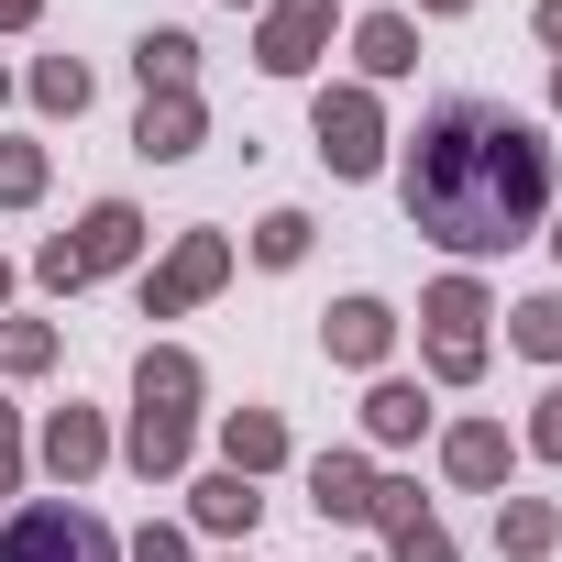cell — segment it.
<instances>
[{"instance_id":"6da1fadb","label":"cell","mask_w":562,"mask_h":562,"mask_svg":"<svg viewBox=\"0 0 562 562\" xmlns=\"http://www.w3.org/2000/svg\"><path fill=\"white\" fill-rule=\"evenodd\" d=\"M551 210V144L496 100H441L408 144V221L452 254H507Z\"/></svg>"},{"instance_id":"7a4b0ae2","label":"cell","mask_w":562,"mask_h":562,"mask_svg":"<svg viewBox=\"0 0 562 562\" xmlns=\"http://www.w3.org/2000/svg\"><path fill=\"white\" fill-rule=\"evenodd\" d=\"M0 562H111V529L89 507H23L0 529Z\"/></svg>"},{"instance_id":"3957f363","label":"cell","mask_w":562,"mask_h":562,"mask_svg":"<svg viewBox=\"0 0 562 562\" xmlns=\"http://www.w3.org/2000/svg\"><path fill=\"white\" fill-rule=\"evenodd\" d=\"M133 243H144V221H133L122 199H100V210L78 221V243H45V288H89V276H111Z\"/></svg>"},{"instance_id":"277c9868","label":"cell","mask_w":562,"mask_h":562,"mask_svg":"<svg viewBox=\"0 0 562 562\" xmlns=\"http://www.w3.org/2000/svg\"><path fill=\"white\" fill-rule=\"evenodd\" d=\"M474 321H485V288H474V276H441V288H430V331H441V375L452 386L485 364V331Z\"/></svg>"},{"instance_id":"5b68a950","label":"cell","mask_w":562,"mask_h":562,"mask_svg":"<svg viewBox=\"0 0 562 562\" xmlns=\"http://www.w3.org/2000/svg\"><path fill=\"white\" fill-rule=\"evenodd\" d=\"M321 155H331L342 177H375L386 133H375V100H364V89H331V100H321Z\"/></svg>"},{"instance_id":"8992f818","label":"cell","mask_w":562,"mask_h":562,"mask_svg":"<svg viewBox=\"0 0 562 562\" xmlns=\"http://www.w3.org/2000/svg\"><path fill=\"white\" fill-rule=\"evenodd\" d=\"M221 276H232V243H221V232H188V243H177V265L155 276V321H166V310H188V299H210Z\"/></svg>"},{"instance_id":"52a82bcc","label":"cell","mask_w":562,"mask_h":562,"mask_svg":"<svg viewBox=\"0 0 562 562\" xmlns=\"http://www.w3.org/2000/svg\"><path fill=\"white\" fill-rule=\"evenodd\" d=\"M321 23H331V0H288V12L265 23V67H276V78H299V67L321 56Z\"/></svg>"},{"instance_id":"ba28073f","label":"cell","mask_w":562,"mask_h":562,"mask_svg":"<svg viewBox=\"0 0 562 562\" xmlns=\"http://www.w3.org/2000/svg\"><path fill=\"white\" fill-rule=\"evenodd\" d=\"M221 452H232V474H276V463H288V430H276V408H232Z\"/></svg>"},{"instance_id":"9c48e42d","label":"cell","mask_w":562,"mask_h":562,"mask_svg":"<svg viewBox=\"0 0 562 562\" xmlns=\"http://www.w3.org/2000/svg\"><path fill=\"white\" fill-rule=\"evenodd\" d=\"M310 496H321V518H375V474L353 452H321L310 463Z\"/></svg>"},{"instance_id":"30bf717a","label":"cell","mask_w":562,"mask_h":562,"mask_svg":"<svg viewBox=\"0 0 562 562\" xmlns=\"http://www.w3.org/2000/svg\"><path fill=\"white\" fill-rule=\"evenodd\" d=\"M133 144H144V155H199V100H188V89H155Z\"/></svg>"},{"instance_id":"8fae6325","label":"cell","mask_w":562,"mask_h":562,"mask_svg":"<svg viewBox=\"0 0 562 562\" xmlns=\"http://www.w3.org/2000/svg\"><path fill=\"white\" fill-rule=\"evenodd\" d=\"M133 463H144V474H177V463H188V408H155V397H144V419H133Z\"/></svg>"},{"instance_id":"7c38bea8","label":"cell","mask_w":562,"mask_h":562,"mask_svg":"<svg viewBox=\"0 0 562 562\" xmlns=\"http://www.w3.org/2000/svg\"><path fill=\"white\" fill-rule=\"evenodd\" d=\"M100 452H111V441H100L89 408H56V419H45V463H56V474H100Z\"/></svg>"},{"instance_id":"4fadbf2b","label":"cell","mask_w":562,"mask_h":562,"mask_svg":"<svg viewBox=\"0 0 562 562\" xmlns=\"http://www.w3.org/2000/svg\"><path fill=\"white\" fill-rule=\"evenodd\" d=\"M353 56H364L375 78H408V67H419V23H397V12H375V23L353 34Z\"/></svg>"},{"instance_id":"5bb4252c","label":"cell","mask_w":562,"mask_h":562,"mask_svg":"<svg viewBox=\"0 0 562 562\" xmlns=\"http://www.w3.org/2000/svg\"><path fill=\"white\" fill-rule=\"evenodd\" d=\"M386 331H397V321H386L375 299H342V310H331V353H342V364H375Z\"/></svg>"},{"instance_id":"9a60e30c","label":"cell","mask_w":562,"mask_h":562,"mask_svg":"<svg viewBox=\"0 0 562 562\" xmlns=\"http://www.w3.org/2000/svg\"><path fill=\"white\" fill-rule=\"evenodd\" d=\"M452 474H463V485H496V474H507V430H496V419L452 430Z\"/></svg>"},{"instance_id":"2e32d148","label":"cell","mask_w":562,"mask_h":562,"mask_svg":"<svg viewBox=\"0 0 562 562\" xmlns=\"http://www.w3.org/2000/svg\"><path fill=\"white\" fill-rule=\"evenodd\" d=\"M188 56H199L188 34H144V45H133V67H144V100H155V89H188Z\"/></svg>"},{"instance_id":"e0dca14e","label":"cell","mask_w":562,"mask_h":562,"mask_svg":"<svg viewBox=\"0 0 562 562\" xmlns=\"http://www.w3.org/2000/svg\"><path fill=\"white\" fill-rule=\"evenodd\" d=\"M364 419H375V441H419L430 397H419V386H375V397H364Z\"/></svg>"},{"instance_id":"ac0fdd59","label":"cell","mask_w":562,"mask_h":562,"mask_svg":"<svg viewBox=\"0 0 562 562\" xmlns=\"http://www.w3.org/2000/svg\"><path fill=\"white\" fill-rule=\"evenodd\" d=\"M254 507H265L254 474H210V485H199V518H210V529H254Z\"/></svg>"},{"instance_id":"d6986e66","label":"cell","mask_w":562,"mask_h":562,"mask_svg":"<svg viewBox=\"0 0 562 562\" xmlns=\"http://www.w3.org/2000/svg\"><path fill=\"white\" fill-rule=\"evenodd\" d=\"M34 100H45V111H89V67H78V56H45V67H34Z\"/></svg>"},{"instance_id":"ffe728a7","label":"cell","mask_w":562,"mask_h":562,"mask_svg":"<svg viewBox=\"0 0 562 562\" xmlns=\"http://www.w3.org/2000/svg\"><path fill=\"white\" fill-rule=\"evenodd\" d=\"M507 342H518V353H562V299H529V310H507Z\"/></svg>"},{"instance_id":"44dd1931","label":"cell","mask_w":562,"mask_h":562,"mask_svg":"<svg viewBox=\"0 0 562 562\" xmlns=\"http://www.w3.org/2000/svg\"><path fill=\"white\" fill-rule=\"evenodd\" d=\"M496 540H507V551H551V507H540V496H518V507L496 518Z\"/></svg>"},{"instance_id":"7402d4cb","label":"cell","mask_w":562,"mask_h":562,"mask_svg":"<svg viewBox=\"0 0 562 562\" xmlns=\"http://www.w3.org/2000/svg\"><path fill=\"white\" fill-rule=\"evenodd\" d=\"M254 254H265V265H299V254H310V221H299V210H276V221L254 232Z\"/></svg>"},{"instance_id":"603a6c76","label":"cell","mask_w":562,"mask_h":562,"mask_svg":"<svg viewBox=\"0 0 562 562\" xmlns=\"http://www.w3.org/2000/svg\"><path fill=\"white\" fill-rule=\"evenodd\" d=\"M34 188H45V155H34V144H0V199H12V210H23Z\"/></svg>"},{"instance_id":"cb8c5ba5","label":"cell","mask_w":562,"mask_h":562,"mask_svg":"<svg viewBox=\"0 0 562 562\" xmlns=\"http://www.w3.org/2000/svg\"><path fill=\"white\" fill-rule=\"evenodd\" d=\"M0 364H23V375H34V364H56V331H45V321H23L12 342H0Z\"/></svg>"},{"instance_id":"d4e9b609","label":"cell","mask_w":562,"mask_h":562,"mask_svg":"<svg viewBox=\"0 0 562 562\" xmlns=\"http://www.w3.org/2000/svg\"><path fill=\"white\" fill-rule=\"evenodd\" d=\"M529 441H540V452H551V463H562V386H551V397H540V419H529Z\"/></svg>"},{"instance_id":"484cf974","label":"cell","mask_w":562,"mask_h":562,"mask_svg":"<svg viewBox=\"0 0 562 562\" xmlns=\"http://www.w3.org/2000/svg\"><path fill=\"white\" fill-rule=\"evenodd\" d=\"M133 562H188V551H177L166 529H144V540H133Z\"/></svg>"},{"instance_id":"4316f807","label":"cell","mask_w":562,"mask_h":562,"mask_svg":"<svg viewBox=\"0 0 562 562\" xmlns=\"http://www.w3.org/2000/svg\"><path fill=\"white\" fill-rule=\"evenodd\" d=\"M540 34H551V45H562V0H540Z\"/></svg>"},{"instance_id":"83f0119b","label":"cell","mask_w":562,"mask_h":562,"mask_svg":"<svg viewBox=\"0 0 562 562\" xmlns=\"http://www.w3.org/2000/svg\"><path fill=\"white\" fill-rule=\"evenodd\" d=\"M12 463H23V452H12V430H0V485H12Z\"/></svg>"},{"instance_id":"f1b7e54d","label":"cell","mask_w":562,"mask_h":562,"mask_svg":"<svg viewBox=\"0 0 562 562\" xmlns=\"http://www.w3.org/2000/svg\"><path fill=\"white\" fill-rule=\"evenodd\" d=\"M23 12H34V0H0V23H23Z\"/></svg>"},{"instance_id":"f546056e","label":"cell","mask_w":562,"mask_h":562,"mask_svg":"<svg viewBox=\"0 0 562 562\" xmlns=\"http://www.w3.org/2000/svg\"><path fill=\"white\" fill-rule=\"evenodd\" d=\"M0 299H12V265H0Z\"/></svg>"},{"instance_id":"4dcf8cb0","label":"cell","mask_w":562,"mask_h":562,"mask_svg":"<svg viewBox=\"0 0 562 562\" xmlns=\"http://www.w3.org/2000/svg\"><path fill=\"white\" fill-rule=\"evenodd\" d=\"M430 12H463V0H430Z\"/></svg>"},{"instance_id":"1f68e13d","label":"cell","mask_w":562,"mask_h":562,"mask_svg":"<svg viewBox=\"0 0 562 562\" xmlns=\"http://www.w3.org/2000/svg\"><path fill=\"white\" fill-rule=\"evenodd\" d=\"M551 100H562V78H551Z\"/></svg>"},{"instance_id":"d6a6232c","label":"cell","mask_w":562,"mask_h":562,"mask_svg":"<svg viewBox=\"0 0 562 562\" xmlns=\"http://www.w3.org/2000/svg\"><path fill=\"white\" fill-rule=\"evenodd\" d=\"M0 89H12V78H0Z\"/></svg>"}]
</instances>
